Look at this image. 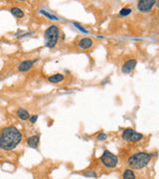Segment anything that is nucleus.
Wrapping results in <instances>:
<instances>
[{
  "label": "nucleus",
  "mask_w": 159,
  "mask_h": 179,
  "mask_svg": "<svg viewBox=\"0 0 159 179\" xmlns=\"http://www.w3.org/2000/svg\"><path fill=\"white\" fill-rule=\"evenodd\" d=\"M16 115H17V117L22 120H27L30 118V113L28 112V110H25V108H22L17 110Z\"/></svg>",
  "instance_id": "obj_11"
},
{
  "label": "nucleus",
  "mask_w": 159,
  "mask_h": 179,
  "mask_svg": "<svg viewBox=\"0 0 159 179\" xmlns=\"http://www.w3.org/2000/svg\"><path fill=\"white\" fill-rule=\"evenodd\" d=\"M22 134L15 127H4L0 132V148L2 150H12L21 142Z\"/></svg>",
  "instance_id": "obj_1"
},
{
  "label": "nucleus",
  "mask_w": 159,
  "mask_h": 179,
  "mask_svg": "<svg viewBox=\"0 0 159 179\" xmlns=\"http://www.w3.org/2000/svg\"><path fill=\"white\" fill-rule=\"evenodd\" d=\"M37 60H34V61H31V60H26V61L21 62L17 67V70L19 72H27L29 71L31 68L34 66V63L36 62Z\"/></svg>",
  "instance_id": "obj_8"
},
{
  "label": "nucleus",
  "mask_w": 159,
  "mask_h": 179,
  "mask_svg": "<svg viewBox=\"0 0 159 179\" xmlns=\"http://www.w3.org/2000/svg\"><path fill=\"white\" fill-rule=\"evenodd\" d=\"M93 45H94V42H93V40L90 39V38H88V37L81 39L80 42L78 43V46H79L80 49H82V50L90 49V48L93 47Z\"/></svg>",
  "instance_id": "obj_9"
},
{
  "label": "nucleus",
  "mask_w": 159,
  "mask_h": 179,
  "mask_svg": "<svg viewBox=\"0 0 159 179\" xmlns=\"http://www.w3.org/2000/svg\"><path fill=\"white\" fill-rule=\"evenodd\" d=\"M100 161L105 167L114 168L118 163V158L117 155H114L110 150H105L103 151L102 157H100Z\"/></svg>",
  "instance_id": "obj_4"
},
{
  "label": "nucleus",
  "mask_w": 159,
  "mask_h": 179,
  "mask_svg": "<svg viewBox=\"0 0 159 179\" xmlns=\"http://www.w3.org/2000/svg\"><path fill=\"white\" fill-rule=\"evenodd\" d=\"M136 64H137V61H136L135 59H130L129 61L125 62L124 64H123V66L122 67V72L124 73V74H129V73L135 68Z\"/></svg>",
  "instance_id": "obj_7"
},
{
  "label": "nucleus",
  "mask_w": 159,
  "mask_h": 179,
  "mask_svg": "<svg viewBox=\"0 0 159 179\" xmlns=\"http://www.w3.org/2000/svg\"><path fill=\"white\" fill-rule=\"evenodd\" d=\"M122 179H135V174L131 169H125L123 171Z\"/></svg>",
  "instance_id": "obj_14"
},
{
  "label": "nucleus",
  "mask_w": 159,
  "mask_h": 179,
  "mask_svg": "<svg viewBox=\"0 0 159 179\" xmlns=\"http://www.w3.org/2000/svg\"><path fill=\"white\" fill-rule=\"evenodd\" d=\"M151 160V154L146 152H137L132 154L128 158L127 163L128 166L132 169H141L148 165Z\"/></svg>",
  "instance_id": "obj_2"
},
{
  "label": "nucleus",
  "mask_w": 159,
  "mask_h": 179,
  "mask_svg": "<svg viewBox=\"0 0 159 179\" xmlns=\"http://www.w3.org/2000/svg\"><path fill=\"white\" fill-rule=\"evenodd\" d=\"M60 33H61L60 28L58 26H56V25H52V26H50L46 30V32H45V38L47 40L46 46L48 48L52 49V48L56 46L60 37Z\"/></svg>",
  "instance_id": "obj_3"
},
{
  "label": "nucleus",
  "mask_w": 159,
  "mask_h": 179,
  "mask_svg": "<svg viewBox=\"0 0 159 179\" xmlns=\"http://www.w3.org/2000/svg\"><path fill=\"white\" fill-rule=\"evenodd\" d=\"M130 13H131L130 8H122L119 12V14L122 15V16H127V15H129Z\"/></svg>",
  "instance_id": "obj_16"
},
{
  "label": "nucleus",
  "mask_w": 159,
  "mask_h": 179,
  "mask_svg": "<svg viewBox=\"0 0 159 179\" xmlns=\"http://www.w3.org/2000/svg\"><path fill=\"white\" fill-rule=\"evenodd\" d=\"M74 25H75V26H77V27H78V29L81 30V31H82V32H84V33H88V31H87V30H85L84 28H83L82 26H81L80 24H78V23H74Z\"/></svg>",
  "instance_id": "obj_20"
},
{
  "label": "nucleus",
  "mask_w": 159,
  "mask_h": 179,
  "mask_svg": "<svg viewBox=\"0 0 159 179\" xmlns=\"http://www.w3.org/2000/svg\"><path fill=\"white\" fill-rule=\"evenodd\" d=\"M37 120H38V115H34L32 117H30V122L31 123H35L37 122Z\"/></svg>",
  "instance_id": "obj_19"
},
{
  "label": "nucleus",
  "mask_w": 159,
  "mask_h": 179,
  "mask_svg": "<svg viewBox=\"0 0 159 179\" xmlns=\"http://www.w3.org/2000/svg\"><path fill=\"white\" fill-rule=\"evenodd\" d=\"M122 138L128 142H138L141 139H143V134L136 132L132 128H126L122 132Z\"/></svg>",
  "instance_id": "obj_5"
},
{
  "label": "nucleus",
  "mask_w": 159,
  "mask_h": 179,
  "mask_svg": "<svg viewBox=\"0 0 159 179\" xmlns=\"http://www.w3.org/2000/svg\"><path fill=\"white\" fill-rule=\"evenodd\" d=\"M84 175L87 176V177H93V178L98 177V174L95 173V171H93V170H88L87 172L84 173Z\"/></svg>",
  "instance_id": "obj_15"
},
{
  "label": "nucleus",
  "mask_w": 159,
  "mask_h": 179,
  "mask_svg": "<svg viewBox=\"0 0 159 179\" xmlns=\"http://www.w3.org/2000/svg\"><path fill=\"white\" fill-rule=\"evenodd\" d=\"M41 13L43 15H45L46 17H48L49 19H51V20H58V18L56 16H54V15H51V14H49V13H46L45 11H41Z\"/></svg>",
  "instance_id": "obj_18"
},
{
  "label": "nucleus",
  "mask_w": 159,
  "mask_h": 179,
  "mask_svg": "<svg viewBox=\"0 0 159 179\" xmlns=\"http://www.w3.org/2000/svg\"><path fill=\"white\" fill-rule=\"evenodd\" d=\"M39 142H40V137L38 135H33V137H30L27 139V144L31 148H37L38 145H39Z\"/></svg>",
  "instance_id": "obj_10"
},
{
  "label": "nucleus",
  "mask_w": 159,
  "mask_h": 179,
  "mask_svg": "<svg viewBox=\"0 0 159 179\" xmlns=\"http://www.w3.org/2000/svg\"><path fill=\"white\" fill-rule=\"evenodd\" d=\"M155 3H156L155 0H140V1H138L137 8L140 12L148 13L153 8Z\"/></svg>",
  "instance_id": "obj_6"
},
{
  "label": "nucleus",
  "mask_w": 159,
  "mask_h": 179,
  "mask_svg": "<svg viewBox=\"0 0 159 179\" xmlns=\"http://www.w3.org/2000/svg\"><path fill=\"white\" fill-rule=\"evenodd\" d=\"M64 79H65V77H64V75H62V74H55V75H52V76H50V77H48V81L53 83V84H58V83L64 81Z\"/></svg>",
  "instance_id": "obj_12"
},
{
  "label": "nucleus",
  "mask_w": 159,
  "mask_h": 179,
  "mask_svg": "<svg viewBox=\"0 0 159 179\" xmlns=\"http://www.w3.org/2000/svg\"><path fill=\"white\" fill-rule=\"evenodd\" d=\"M107 138V135L105 134V133H103V132L100 133V134L97 137V139L98 140V142H103V140H105Z\"/></svg>",
  "instance_id": "obj_17"
},
{
  "label": "nucleus",
  "mask_w": 159,
  "mask_h": 179,
  "mask_svg": "<svg viewBox=\"0 0 159 179\" xmlns=\"http://www.w3.org/2000/svg\"><path fill=\"white\" fill-rule=\"evenodd\" d=\"M156 3H157V7H158V9H159V1H158V2H156Z\"/></svg>",
  "instance_id": "obj_21"
},
{
  "label": "nucleus",
  "mask_w": 159,
  "mask_h": 179,
  "mask_svg": "<svg viewBox=\"0 0 159 179\" xmlns=\"http://www.w3.org/2000/svg\"><path fill=\"white\" fill-rule=\"evenodd\" d=\"M10 12H11L16 18H23L24 17L23 10H21L20 8H18V7H12V8L10 9Z\"/></svg>",
  "instance_id": "obj_13"
}]
</instances>
